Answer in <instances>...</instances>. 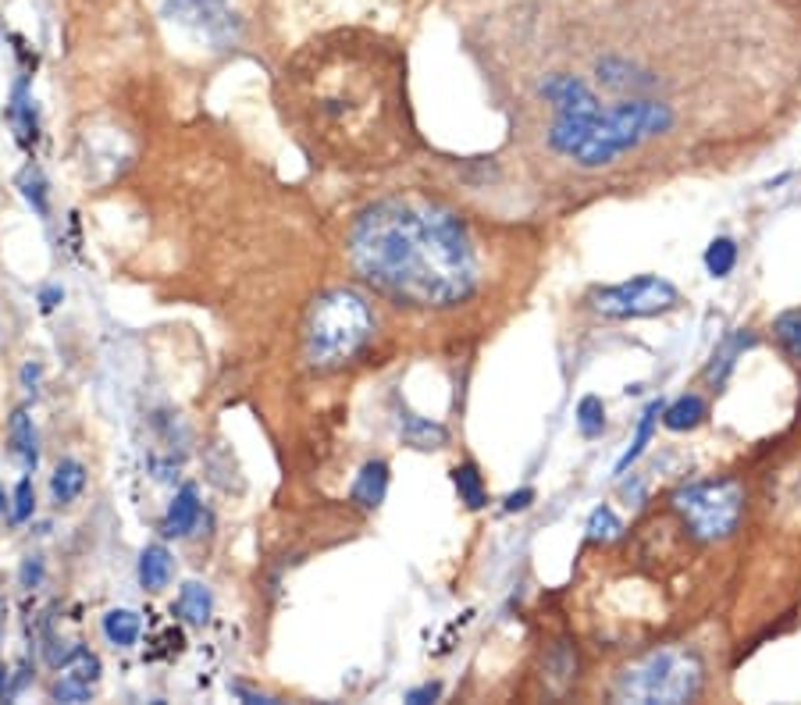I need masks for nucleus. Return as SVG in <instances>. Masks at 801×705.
I'll use <instances>...</instances> for the list:
<instances>
[{
	"instance_id": "nucleus-1",
	"label": "nucleus",
	"mask_w": 801,
	"mask_h": 705,
	"mask_svg": "<svg viewBox=\"0 0 801 705\" xmlns=\"http://www.w3.org/2000/svg\"><path fill=\"white\" fill-rule=\"evenodd\" d=\"M353 272L396 303L452 306L477 281L467 228L424 197L378 200L350 228Z\"/></svg>"
},
{
	"instance_id": "nucleus-2",
	"label": "nucleus",
	"mask_w": 801,
	"mask_h": 705,
	"mask_svg": "<svg viewBox=\"0 0 801 705\" xmlns=\"http://www.w3.org/2000/svg\"><path fill=\"white\" fill-rule=\"evenodd\" d=\"M286 75V111L310 147L335 164H367V158H378L396 108L378 75L346 58L296 64Z\"/></svg>"
},
{
	"instance_id": "nucleus-3",
	"label": "nucleus",
	"mask_w": 801,
	"mask_h": 705,
	"mask_svg": "<svg viewBox=\"0 0 801 705\" xmlns=\"http://www.w3.org/2000/svg\"><path fill=\"white\" fill-rule=\"evenodd\" d=\"M669 122H674V114L655 100H627L616 108H602L599 100H591L580 111L555 114L549 147L580 168H602L644 139L666 133Z\"/></svg>"
},
{
	"instance_id": "nucleus-4",
	"label": "nucleus",
	"mask_w": 801,
	"mask_h": 705,
	"mask_svg": "<svg viewBox=\"0 0 801 705\" xmlns=\"http://www.w3.org/2000/svg\"><path fill=\"white\" fill-rule=\"evenodd\" d=\"M374 336V314L350 289L325 292L306 317V364L317 370H335L350 364Z\"/></svg>"
},
{
	"instance_id": "nucleus-5",
	"label": "nucleus",
	"mask_w": 801,
	"mask_h": 705,
	"mask_svg": "<svg viewBox=\"0 0 801 705\" xmlns=\"http://www.w3.org/2000/svg\"><path fill=\"white\" fill-rule=\"evenodd\" d=\"M702 688V663L680 645L655 649L627 663L616 677V698L635 705H677L691 702Z\"/></svg>"
},
{
	"instance_id": "nucleus-6",
	"label": "nucleus",
	"mask_w": 801,
	"mask_h": 705,
	"mask_svg": "<svg viewBox=\"0 0 801 705\" xmlns=\"http://www.w3.org/2000/svg\"><path fill=\"white\" fill-rule=\"evenodd\" d=\"M674 509L699 542H719L734 534L744 509V492L738 481H699L674 495Z\"/></svg>"
},
{
	"instance_id": "nucleus-7",
	"label": "nucleus",
	"mask_w": 801,
	"mask_h": 705,
	"mask_svg": "<svg viewBox=\"0 0 801 705\" xmlns=\"http://www.w3.org/2000/svg\"><path fill=\"white\" fill-rule=\"evenodd\" d=\"M677 303H680L677 289L659 275H638L630 281H619V286H605L591 292V311L616 320L666 314Z\"/></svg>"
},
{
	"instance_id": "nucleus-8",
	"label": "nucleus",
	"mask_w": 801,
	"mask_h": 705,
	"mask_svg": "<svg viewBox=\"0 0 801 705\" xmlns=\"http://www.w3.org/2000/svg\"><path fill=\"white\" fill-rule=\"evenodd\" d=\"M164 18L203 33L217 50L236 43V36H239V25H236V15L228 11V0H167Z\"/></svg>"
},
{
	"instance_id": "nucleus-9",
	"label": "nucleus",
	"mask_w": 801,
	"mask_h": 705,
	"mask_svg": "<svg viewBox=\"0 0 801 705\" xmlns=\"http://www.w3.org/2000/svg\"><path fill=\"white\" fill-rule=\"evenodd\" d=\"M97 681H100V659L93 656V652L79 649L68 663H64L61 681L54 684V698L58 702H86L89 695H93Z\"/></svg>"
},
{
	"instance_id": "nucleus-10",
	"label": "nucleus",
	"mask_w": 801,
	"mask_h": 705,
	"mask_svg": "<svg viewBox=\"0 0 801 705\" xmlns=\"http://www.w3.org/2000/svg\"><path fill=\"white\" fill-rule=\"evenodd\" d=\"M200 520V492L197 484H183L175 492L172 506H167L164 520H161V534L164 538H186Z\"/></svg>"
},
{
	"instance_id": "nucleus-11",
	"label": "nucleus",
	"mask_w": 801,
	"mask_h": 705,
	"mask_svg": "<svg viewBox=\"0 0 801 705\" xmlns=\"http://www.w3.org/2000/svg\"><path fill=\"white\" fill-rule=\"evenodd\" d=\"M385 492H389V464L385 459H367L350 489L353 503L360 509H378L385 503Z\"/></svg>"
},
{
	"instance_id": "nucleus-12",
	"label": "nucleus",
	"mask_w": 801,
	"mask_h": 705,
	"mask_svg": "<svg viewBox=\"0 0 801 705\" xmlns=\"http://www.w3.org/2000/svg\"><path fill=\"white\" fill-rule=\"evenodd\" d=\"M541 97L549 100V104L555 108V114H566V111H580L585 104H591L596 100V93L574 79V75H552V79L541 83Z\"/></svg>"
},
{
	"instance_id": "nucleus-13",
	"label": "nucleus",
	"mask_w": 801,
	"mask_h": 705,
	"mask_svg": "<svg viewBox=\"0 0 801 705\" xmlns=\"http://www.w3.org/2000/svg\"><path fill=\"white\" fill-rule=\"evenodd\" d=\"M8 442H11V453L18 456V464L25 470H36L40 464V449H36V428H33V417L29 410H15L8 420Z\"/></svg>"
},
{
	"instance_id": "nucleus-14",
	"label": "nucleus",
	"mask_w": 801,
	"mask_h": 705,
	"mask_svg": "<svg viewBox=\"0 0 801 705\" xmlns=\"http://www.w3.org/2000/svg\"><path fill=\"white\" fill-rule=\"evenodd\" d=\"M399 435H403V442L413 445V449H442L449 442V431L442 425L410 414V410L399 414Z\"/></svg>"
},
{
	"instance_id": "nucleus-15",
	"label": "nucleus",
	"mask_w": 801,
	"mask_h": 705,
	"mask_svg": "<svg viewBox=\"0 0 801 705\" xmlns=\"http://www.w3.org/2000/svg\"><path fill=\"white\" fill-rule=\"evenodd\" d=\"M172 553H167L164 545H147L143 556H139V584L147 588V592H161L172 581Z\"/></svg>"
},
{
	"instance_id": "nucleus-16",
	"label": "nucleus",
	"mask_w": 801,
	"mask_h": 705,
	"mask_svg": "<svg viewBox=\"0 0 801 705\" xmlns=\"http://www.w3.org/2000/svg\"><path fill=\"white\" fill-rule=\"evenodd\" d=\"M86 489V467L79 464V459H61L54 478H50V492H54V503L58 506H68L75 503V499L83 495Z\"/></svg>"
},
{
	"instance_id": "nucleus-17",
	"label": "nucleus",
	"mask_w": 801,
	"mask_h": 705,
	"mask_svg": "<svg viewBox=\"0 0 801 705\" xmlns=\"http://www.w3.org/2000/svg\"><path fill=\"white\" fill-rule=\"evenodd\" d=\"M211 609H214V599L200 581L183 584V592H178V599H175L178 617H183L186 624H206L211 620Z\"/></svg>"
},
{
	"instance_id": "nucleus-18",
	"label": "nucleus",
	"mask_w": 801,
	"mask_h": 705,
	"mask_svg": "<svg viewBox=\"0 0 801 705\" xmlns=\"http://www.w3.org/2000/svg\"><path fill=\"white\" fill-rule=\"evenodd\" d=\"M139 631H143V620H139L133 609H111L108 617H103V638L118 649H133L139 641Z\"/></svg>"
},
{
	"instance_id": "nucleus-19",
	"label": "nucleus",
	"mask_w": 801,
	"mask_h": 705,
	"mask_svg": "<svg viewBox=\"0 0 801 705\" xmlns=\"http://www.w3.org/2000/svg\"><path fill=\"white\" fill-rule=\"evenodd\" d=\"M8 118L15 125V133L25 147L36 139V111H33V100H29V89H25V79L15 86V93H11V108H8Z\"/></svg>"
},
{
	"instance_id": "nucleus-20",
	"label": "nucleus",
	"mask_w": 801,
	"mask_h": 705,
	"mask_svg": "<svg viewBox=\"0 0 801 705\" xmlns=\"http://www.w3.org/2000/svg\"><path fill=\"white\" fill-rule=\"evenodd\" d=\"M599 79H602L605 86H613V89L652 86L649 75H638L635 64H627V61H619V58H605V61H599Z\"/></svg>"
},
{
	"instance_id": "nucleus-21",
	"label": "nucleus",
	"mask_w": 801,
	"mask_h": 705,
	"mask_svg": "<svg viewBox=\"0 0 801 705\" xmlns=\"http://www.w3.org/2000/svg\"><path fill=\"white\" fill-rule=\"evenodd\" d=\"M452 484H456L460 503H467V509H481L488 503L485 481H481V474H477L474 464H463V467L452 470Z\"/></svg>"
},
{
	"instance_id": "nucleus-22",
	"label": "nucleus",
	"mask_w": 801,
	"mask_h": 705,
	"mask_svg": "<svg viewBox=\"0 0 801 705\" xmlns=\"http://www.w3.org/2000/svg\"><path fill=\"white\" fill-rule=\"evenodd\" d=\"M705 417V403L699 395H684L669 410H663V425L674 428V431H684V428H694L699 420Z\"/></svg>"
},
{
	"instance_id": "nucleus-23",
	"label": "nucleus",
	"mask_w": 801,
	"mask_h": 705,
	"mask_svg": "<svg viewBox=\"0 0 801 705\" xmlns=\"http://www.w3.org/2000/svg\"><path fill=\"white\" fill-rule=\"evenodd\" d=\"M659 414H663V410H659V403H652L649 410H644L641 414V425H638V435H635V442H630V449L624 456L616 459V474H624L630 464H635V459L644 453V445H649V439H652V431H655V420H659Z\"/></svg>"
},
{
	"instance_id": "nucleus-24",
	"label": "nucleus",
	"mask_w": 801,
	"mask_h": 705,
	"mask_svg": "<svg viewBox=\"0 0 801 705\" xmlns=\"http://www.w3.org/2000/svg\"><path fill=\"white\" fill-rule=\"evenodd\" d=\"M18 186H22V197L33 203V211L40 214V217H47L50 214V200H47V178H43V172L36 168V164H29V168L22 172Z\"/></svg>"
},
{
	"instance_id": "nucleus-25",
	"label": "nucleus",
	"mask_w": 801,
	"mask_h": 705,
	"mask_svg": "<svg viewBox=\"0 0 801 705\" xmlns=\"http://www.w3.org/2000/svg\"><path fill=\"white\" fill-rule=\"evenodd\" d=\"M734 264H738V247H734L730 239H713L705 250V267L713 278H727L734 272Z\"/></svg>"
},
{
	"instance_id": "nucleus-26",
	"label": "nucleus",
	"mask_w": 801,
	"mask_h": 705,
	"mask_svg": "<svg viewBox=\"0 0 801 705\" xmlns=\"http://www.w3.org/2000/svg\"><path fill=\"white\" fill-rule=\"evenodd\" d=\"M577 428L585 439H599L602 428H605V406L599 395H585V400L577 403Z\"/></svg>"
},
{
	"instance_id": "nucleus-27",
	"label": "nucleus",
	"mask_w": 801,
	"mask_h": 705,
	"mask_svg": "<svg viewBox=\"0 0 801 705\" xmlns=\"http://www.w3.org/2000/svg\"><path fill=\"white\" fill-rule=\"evenodd\" d=\"M744 345H752V336H744V331H741V336H730L727 342H723L719 350L713 353V367H709V378H713L716 385L727 378V370L734 367V361H738V353L744 350Z\"/></svg>"
},
{
	"instance_id": "nucleus-28",
	"label": "nucleus",
	"mask_w": 801,
	"mask_h": 705,
	"mask_svg": "<svg viewBox=\"0 0 801 705\" xmlns=\"http://www.w3.org/2000/svg\"><path fill=\"white\" fill-rule=\"evenodd\" d=\"M619 531H624V524H619V517L610 506H599L588 517V538H591V542H613Z\"/></svg>"
},
{
	"instance_id": "nucleus-29",
	"label": "nucleus",
	"mask_w": 801,
	"mask_h": 705,
	"mask_svg": "<svg viewBox=\"0 0 801 705\" xmlns=\"http://www.w3.org/2000/svg\"><path fill=\"white\" fill-rule=\"evenodd\" d=\"M777 339H780V345L787 353L801 361V311L777 317Z\"/></svg>"
},
{
	"instance_id": "nucleus-30",
	"label": "nucleus",
	"mask_w": 801,
	"mask_h": 705,
	"mask_svg": "<svg viewBox=\"0 0 801 705\" xmlns=\"http://www.w3.org/2000/svg\"><path fill=\"white\" fill-rule=\"evenodd\" d=\"M36 509V492H33V478H22L18 489H15V506H11V520L15 524H25L33 517Z\"/></svg>"
},
{
	"instance_id": "nucleus-31",
	"label": "nucleus",
	"mask_w": 801,
	"mask_h": 705,
	"mask_svg": "<svg viewBox=\"0 0 801 705\" xmlns=\"http://www.w3.org/2000/svg\"><path fill=\"white\" fill-rule=\"evenodd\" d=\"M40 577H43V559L29 556V559H25V567H22V584L33 588V584H40Z\"/></svg>"
},
{
	"instance_id": "nucleus-32",
	"label": "nucleus",
	"mask_w": 801,
	"mask_h": 705,
	"mask_svg": "<svg viewBox=\"0 0 801 705\" xmlns=\"http://www.w3.org/2000/svg\"><path fill=\"white\" fill-rule=\"evenodd\" d=\"M438 695H442V684H421V688L406 691V702H413V705H424V702H435Z\"/></svg>"
},
{
	"instance_id": "nucleus-33",
	"label": "nucleus",
	"mask_w": 801,
	"mask_h": 705,
	"mask_svg": "<svg viewBox=\"0 0 801 705\" xmlns=\"http://www.w3.org/2000/svg\"><path fill=\"white\" fill-rule=\"evenodd\" d=\"M531 499H535V492H531V489L513 492V495L506 499V509H510V513H516V509H527V506H531Z\"/></svg>"
},
{
	"instance_id": "nucleus-34",
	"label": "nucleus",
	"mask_w": 801,
	"mask_h": 705,
	"mask_svg": "<svg viewBox=\"0 0 801 705\" xmlns=\"http://www.w3.org/2000/svg\"><path fill=\"white\" fill-rule=\"evenodd\" d=\"M64 300V292L61 289H43L40 292V306H43V314H50V311H54V306Z\"/></svg>"
},
{
	"instance_id": "nucleus-35",
	"label": "nucleus",
	"mask_w": 801,
	"mask_h": 705,
	"mask_svg": "<svg viewBox=\"0 0 801 705\" xmlns=\"http://www.w3.org/2000/svg\"><path fill=\"white\" fill-rule=\"evenodd\" d=\"M231 691H236L239 698L253 702V705H256V702H261V705H271V698H267V695H261V691H250V688H242V684H236V688H231Z\"/></svg>"
},
{
	"instance_id": "nucleus-36",
	"label": "nucleus",
	"mask_w": 801,
	"mask_h": 705,
	"mask_svg": "<svg viewBox=\"0 0 801 705\" xmlns=\"http://www.w3.org/2000/svg\"><path fill=\"white\" fill-rule=\"evenodd\" d=\"M4 509H8V499H4V489H0V517H4Z\"/></svg>"
},
{
	"instance_id": "nucleus-37",
	"label": "nucleus",
	"mask_w": 801,
	"mask_h": 705,
	"mask_svg": "<svg viewBox=\"0 0 801 705\" xmlns=\"http://www.w3.org/2000/svg\"><path fill=\"white\" fill-rule=\"evenodd\" d=\"M0 695H4V673H0Z\"/></svg>"
}]
</instances>
